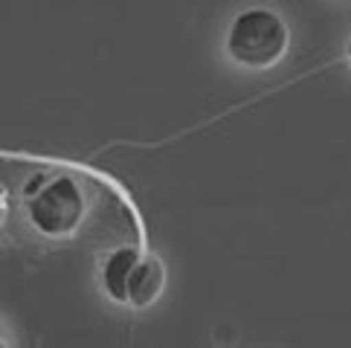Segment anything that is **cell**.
<instances>
[{
  "instance_id": "obj_1",
  "label": "cell",
  "mask_w": 351,
  "mask_h": 348,
  "mask_svg": "<svg viewBox=\"0 0 351 348\" xmlns=\"http://www.w3.org/2000/svg\"><path fill=\"white\" fill-rule=\"evenodd\" d=\"M0 189L6 229L23 247L110 256L143 244L131 201L90 169L3 154Z\"/></svg>"
},
{
  "instance_id": "obj_2",
  "label": "cell",
  "mask_w": 351,
  "mask_h": 348,
  "mask_svg": "<svg viewBox=\"0 0 351 348\" xmlns=\"http://www.w3.org/2000/svg\"><path fill=\"white\" fill-rule=\"evenodd\" d=\"M102 288L114 302L143 310L162 296V288H166V267H162V261L157 256L143 253V247L117 250V253L105 256Z\"/></svg>"
},
{
  "instance_id": "obj_3",
  "label": "cell",
  "mask_w": 351,
  "mask_h": 348,
  "mask_svg": "<svg viewBox=\"0 0 351 348\" xmlns=\"http://www.w3.org/2000/svg\"><path fill=\"white\" fill-rule=\"evenodd\" d=\"M291 44L287 23L270 9H247L241 12L227 32V53L238 67L267 70L279 64Z\"/></svg>"
},
{
  "instance_id": "obj_4",
  "label": "cell",
  "mask_w": 351,
  "mask_h": 348,
  "mask_svg": "<svg viewBox=\"0 0 351 348\" xmlns=\"http://www.w3.org/2000/svg\"><path fill=\"white\" fill-rule=\"evenodd\" d=\"M348 61H351V41H348Z\"/></svg>"
}]
</instances>
